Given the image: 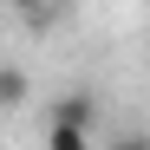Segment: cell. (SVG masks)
Listing matches in <instances>:
<instances>
[{
	"label": "cell",
	"mask_w": 150,
	"mask_h": 150,
	"mask_svg": "<svg viewBox=\"0 0 150 150\" xmlns=\"http://www.w3.org/2000/svg\"><path fill=\"white\" fill-rule=\"evenodd\" d=\"M33 98V79H26V65H0V111H20Z\"/></svg>",
	"instance_id": "cell-2"
},
{
	"label": "cell",
	"mask_w": 150,
	"mask_h": 150,
	"mask_svg": "<svg viewBox=\"0 0 150 150\" xmlns=\"http://www.w3.org/2000/svg\"><path fill=\"white\" fill-rule=\"evenodd\" d=\"M105 150H150V137H144V131H124V137H111Z\"/></svg>",
	"instance_id": "cell-4"
},
{
	"label": "cell",
	"mask_w": 150,
	"mask_h": 150,
	"mask_svg": "<svg viewBox=\"0 0 150 150\" xmlns=\"http://www.w3.org/2000/svg\"><path fill=\"white\" fill-rule=\"evenodd\" d=\"M46 150H91V131H59V124H46Z\"/></svg>",
	"instance_id": "cell-3"
},
{
	"label": "cell",
	"mask_w": 150,
	"mask_h": 150,
	"mask_svg": "<svg viewBox=\"0 0 150 150\" xmlns=\"http://www.w3.org/2000/svg\"><path fill=\"white\" fill-rule=\"evenodd\" d=\"M91 117H98V98L91 91H65V98H52V117L46 124H59V131H91Z\"/></svg>",
	"instance_id": "cell-1"
}]
</instances>
